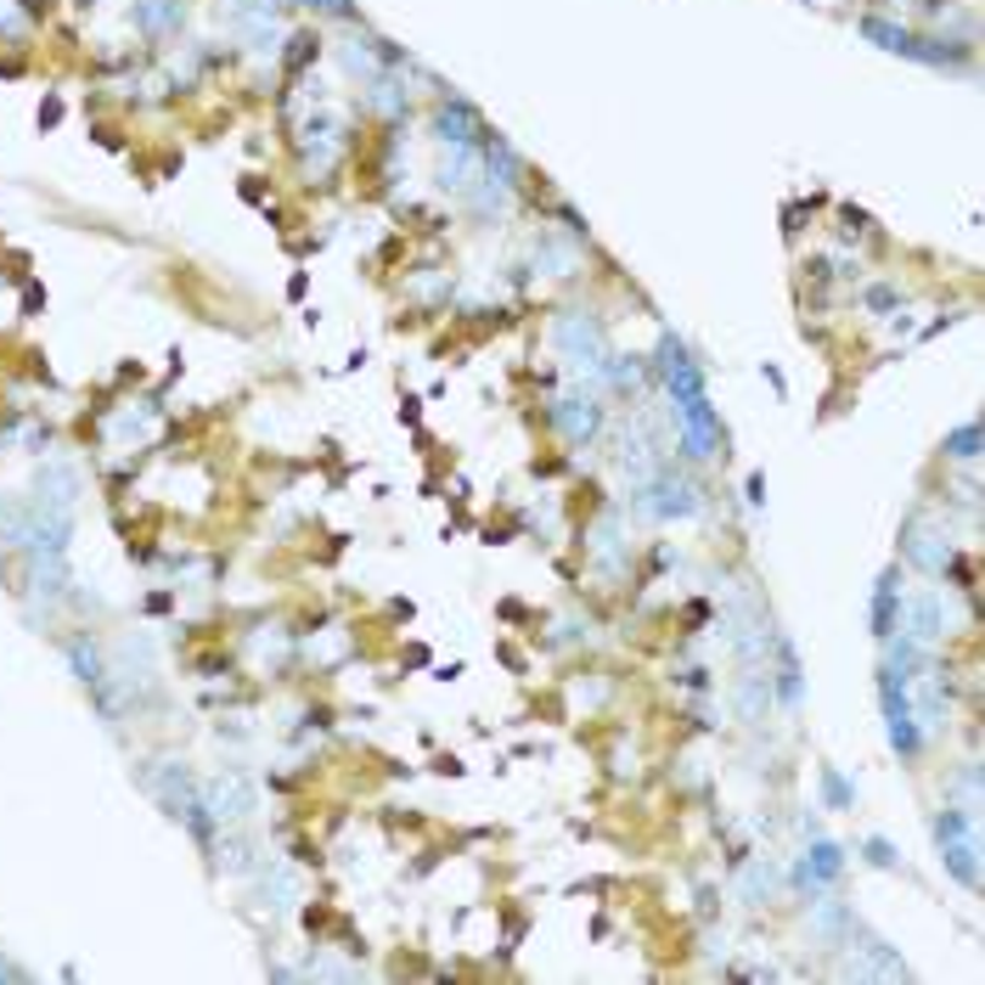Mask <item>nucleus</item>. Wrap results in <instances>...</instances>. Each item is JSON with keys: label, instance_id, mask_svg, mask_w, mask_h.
I'll return each instance as SVG.
<instances>
[{"label": "nucleus", "instance_id": "nucleus-1", "mask_svg": "<svg viewBox=\"0 0 985 985\" xmlns=\"http://www.w3.org/2000/svg\"><path fill=\"white\" fill-rule=\"evenodd\" d=\"M935 845H940V862L951 867V878L980 890V862H974V816L963 811H940L935 816Z\"/></svg>", "mask_w": 985, "mask_h": 985}, {"label": "nucleus", "instance_id": "nucleus-18", "mask_svg": "<svg viewBox=\"0 0 985 985\" xmlns=\"http://www.w3.org/2000/svg\"><path fill=\"white\" fill-rule=\"evenodd\" d=\"M305 7H321V12H333V17H349V0H305Z\"/></svg>", "mask_w": 985, "mask_h": 985}, {"label": "nucleus", "instance_id": "nucleus-5", "mask_svg": "<svg viewBox=\"0 0 985 985\" xmlns=\"http://www.w3.org/2000/svg\"><path fill=\"white\" fill-rule=\"evenodd\" d=\"M896 631H901V575L884 569L878 586H873V637L890 642Z\"/></svg>", "mask_w": 985, "mask_h": 985}, {"label": "nucleus", "instance_id": "nucleus-13", "mask_svg": "<svg viewBox=\"0 0 985 985\" xmlns=\"http://www.w3.org/2000/svg\"><path fill=\"white\" fill-rule=\"evenodd\" d=\"M473 175H479L473 147H456V152L445 158V170H440V181H445V186H456V192H468V186H473Z\"/></svg>", "mask_w": 985, "mask_h": 985}, {"label": "nucleus", "instance_id": "nucleus-15", "mask_svg": "<svg viewBox=\"0 0 985 985\" xmlns=\"http://www.w3.org/2000/svg\"><path fill=\"white\" fill-rule=\"evenodd\" d=\"M946 456H958V463H974V456H980V429H974V422H963L958 434H946Z\"/></svg>", "mask_w": 985, "mask_h": 985}, {"label": "nucleus", "instance_id": "nucleus-19", "mask_svg": "<svg viewBox=\"0 0 985 985\" xmlns=\"http://www.w3.org/2000/svg\"><path fill=\"white\" fill-rule=\"evenodd\" d=\"M867 305H873V310H890V305H896V293H890V287H873V293H867Z\"/></svg>", "mask_w": 985, "mask_h": 985}, {"label": "nucleus", "instance_id": "nucleus-9", "mask_svg": "<svg viewBox=\"0 0 985 985\" xmlns=\"http://www.w3.org/2000/svg\"><path fill=\"white\" fill-rule=\"evenodd\" d=\"M440 136L451 141V147H473L484 130H479V113L468 108V102H445L440 108Z\"/></svg>", "mask_w": 985, "mask_h": 985}, {"label": "nucleus", "instance_id": "nucleus-6", "mask_svg": "<svg viewBox=\"0 0 985 985\" xmlns=\"http://www.w3.org/2000/svg\"><path fill=\"white\" fill-rule=\"evenodd\" d=\"M648 513H660V518H687V513H699V484H687V479H660L648 490V502H642Z\"/></svg>", "mask_w": 985, "mask_h": 985}, {"label": "nucleus", "instance_id": "nucleus-2", "mask_svg": "<svg viewBox=\"0 0 985 985\" xmlns=\"http://www.w3.org/2000/svg\"><path fill=\"white\" fill-rule=\"evenodd\" d=\"M878 676H884L878 693H884V721H890V749L901 754V761H918V754H924V727H918V715H912L907 681L896 670H878Z\"/></svg>", "mask_w": 985, "mask_h": 985}, {"label": "nucleus", "instance_id": "nucleus-8", "mask_svg": "<svg viewBox=\"0 0 985 985\" xmlns=\"http://www.w3.org/2000/svg\"><path fill=\"white\" fill-rule=\"evenodd\" d=\"M839 873H845L839 845H834V839H811V850H805V884H811V890H823V884H834Z\"/></svg>", "mask_w": 985, "mask_h": 985}, {"label": "nucleus", "instance_id": "nucleus-14", "mask_svg": "<svg viewBox=\"0 0 985 985\" xmlns=\"http://www.w3.org/2000/svg\"><path fill=\"white\" fill-rule=\"evenodd\" d=\"M777 693L783 704H800V665H795V648L783 642V670H777Z\"/></svg>", "mask_w": 985, "mask_h": 985}, {"label": "nucleus", "instance_id": "nucleus-3", "mask_svg": "<svg viewBox=\"0 0 985 985\" xmlns=\"http://www.w3.org/2000/svg\"><path fill=\"white\" fill-rule=\"evenodd\" d=\"M862 40H873V46H884V51H896V57H912V62H951V46H940V40H924V35H912V28H896V23H884V17H862Z\"/></svg>", "mask_w": 985, "mask_h": 985}, {"label": "nucleus", "instance_id": "nucleus-10", "mask_svg": "<svg viewBox=\"0 0 985 985\" xmlns=\"http://www.w3.org/2000/svg\"><path fill=\"white\" fill-rule=\"evenodd\" d=\"M907 614H912V619H907L901 631H907V637H912L918 648L940 642V631H946V626H940V603L929 598V591H924V598H912V603H907Z\"/></svg>", "mask_w": 985, "mask_h": 985}, {"label": "nucleus", "instance_id": "nucleus-16", "mask_svg": "<svg viewBox=\"0 0 985 985\" xmlns=\"http://www.w3.org/2000/svg\"><path fill=\"white\" fill-rule=\"evenodd\" d=\"M823 795H828L834 805H850V783H845L839 772H823Z\"/></svg>", "mask_w": 985, "mask_h": 985}, {"label": "nucleus", "instance_id": "nucleus-11", "mask_svg": "<svg viewBox=\"0 0 985 985\" xmlns=\"http://www.w3.org/2000/svg\"><path fill=\"white\" fill-rule=\"evenodd\" d=\"M907 557H912V564L924 569V575H946V564H951V546H946L940 535H929V530H918V535L907 541Z\"/></svg>", "mask_w": 985, "mask_h": 985}, {"label": "nucleus", "instance_id": "nucleus-7", "mask_svg": "<svg viewBox=\"0 0 985 985\" xmlns=\"http://www.w3.org/2000/svg\"><path fill=\"white\" fill-rule=\"evenodd\" d=\"M552 422L564 429V440L580 445V440H591V434L603 429V411L591 406V401H564V406H552Z\"/></svg>", "mask_w": 985, "mask_h": 985}, {"label": "nucleus", "instance_id": "nucleus-17", "mask_svg": "<svg viewBox=\"0 0 985 985\" xmlns=\"http://www.w3.org/2000/svg\"><path fill=\"white\" fill-rule=\"evenodd\" d=\"M867 857H873L878 867H896V857H890V845H884V839H873V845H867Z\"/></svg>", "mask_w": 985, "mask_h": 985}, {"label": "nucleus", "instance_id": "nucleus-12", "mask_svg": "<svg viewBox=\"0 0 985 985\" xmlns=\"http://www.w3.org/2000/svg\"><path fill=\"white\" fill-rule=\"evenodd\" d=\"M136 23L147 35H170L181 23V0H136Z\"/></svg>", "mask_w": 985, "mask_h": 985}, {"label": "nucleus", "instance_id": "nucleus-4", "mask_svg": "<svg viewBox=\"0 0 985 985\" xmlns=\"http://www.w3.org/2000/svg\"><path fill=\"white\" fill-rule=\"evenodd\" d=\"M557 344H564L569 355H580V367L591 360V367H603V327L591 321L586 310H569L564 321H557Z\"/></svg>", "mask_w": 985, "mask_h": 985}]
</instances>
